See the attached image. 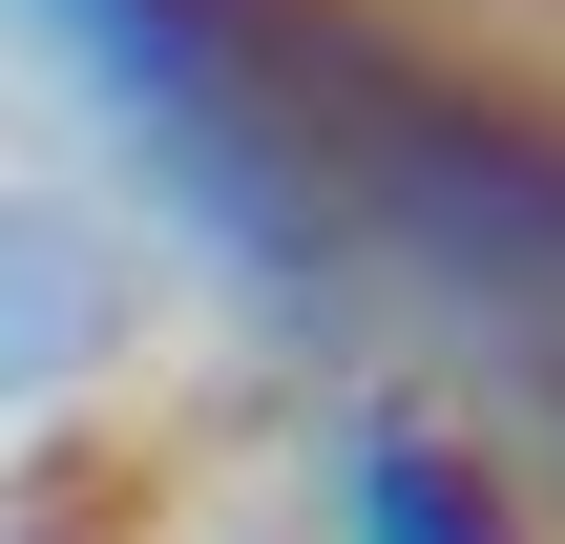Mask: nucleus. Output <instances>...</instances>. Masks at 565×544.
Returning <instances> with one entry per match:
<instances>
[{"instance_id": "1", "label": "nucleus", "mask_w": 565, "mask_h": 544, "mask_svg": "<svg viewBox=\"0 0 565 544\" xmlns=\"http://www.w3.org/2000/svg\"><path fill=\"white\" fill-rule=\"evenodd\" d=\"M63 21V63L126 105V147L168 168V210L210 231V252H252L273 294H315V168H294V126H273V84H252V21L231 0H42Z\"/></svg>"}, {"instance_id": "2", "label": "nucleus", "mask_w": 565, "mask_h": 544, "mask_svg": "<svg viewBox=\"0 0 565 544\" xmlns=\"http://www.w3.org/2000/svg\"><path fill=\"white\" fill-rule=\"evenodd\" d=\"M126 335H147V252L105 210H63V189H0V440L63 419Z\"/></svg>"}, {"instance_id": "3", "label": "nucleus", "mask_w": 565, "mask_h": 544, "mask_svg": "<svg viewBox=\"0 0 565 544\" xmlns=\"http://www.w3.org/2000/svg\"><path fill=\"white\" fill-rule=\"evenodd\" d=\"M335 544H545V524H524V482H503L461 419L356 398V419H335Z\"/></svg>"}, {"instance_id": "4", "label": "nucleus", "mask_w": 565, "mask_h": 544, "mask_svg": "<svg viewBox=\"0 0 565 544\" xmlns=\"http://www.w3.org/2000/svg\"><path fill=\"white\" fill-rule=\"evenodd\" d=\"M0 544H126L105 503H0Z\"/></svg>"}]
</instances>
